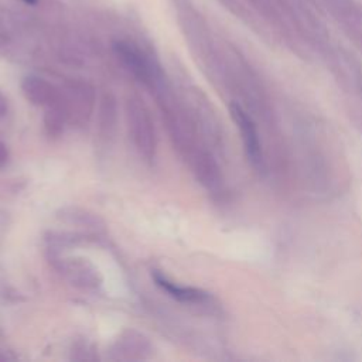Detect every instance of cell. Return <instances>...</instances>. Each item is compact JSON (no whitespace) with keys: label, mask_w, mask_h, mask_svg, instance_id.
Masks as SVG:
<instances>
[{"label":"cell","mask_w":362,"mask_h":362,"mask_svg":"<svg viewBox=\"0 0 362 362\" xmlns=\"http://www.w3.org/2000/svg\"><path fill=\"white\" fill-rule=\"evenodd\" d=\"M117 122H119L117 99L112 94H105L99 101L98 115H96V128H98V136L101 142L108 145L113 142L117 132Z\"/></svg>","instance_id":"ba28073f"},{"label":"cell","mask_w":362,"mask_h":362,"mask_svg":"<svg viewBox=\"0 0 362 362\" xmlns=\"http://www.w3.org/2000/svg\"><path fill=\"white\" fill-rule=\"evenodd\" d=\"M57 268L71 286L80 290L94 291L102 286L103 279L98 268L85 258H63Z\"/></svg>","instance_id":"277c9868"},{"label":"cell","mask_w":362,"mask_h":362,"mask_svg":"<svg viewBox=\"0 0 362 362\" xmlns=\"http://www.w3.org/2000/svg\"><path fill=\"white\" fill-rule=\"evenodd\" d=\"M153 280L163 291H166L174 300L180 301V303H191V305L194 303L196 305V303H204L205 300H208L207 291L197 289V287H191V286L177 284L175 282L170 280L167 276H164L160 272L153 273Z\"/></svg>","instance_id":"9c48e42d"},{"label":"cell","mask_w":362,"mask_h":362,"mask_svg":"<svg viewBox=\"0 0 362 362\" xmlns=\"http://www.w3.org/2000/svg\"><path fill=\"white\" fill-rule=\"evenodd\" d=\"M8 113H9V99L2 91H0V119L6 117Z\"/></svg>","instance_id":"4fadbf2b"},{"label":"cell","mask_w":362,"mask_h":362,"mask_svg":"<svg viewBox=\"0 0 362 362\" xmlns=\"http://www.w3.org/2000/svg\"><path fill=\"white\" fill-rule=\"evenodd\" d=\"M22 92L29 103L43 109H50L63 102L61 89L38 75H27L22 81Z\"/></svg>","instance_id":"8992f818"},{"label":"cell","mask_w":362,"mask_h":362,"mask_svg":"<svg viewBox=\"0 0 362 362\" xmlns=\"http://www.w3.org/2000/svg\"><path fill=\"white\" fill-rule=\"evenodd\" d=\"M229 112L240 132V136H242L245 150H247V154H248L251 163L254 166H259L262 163V150H261V142H259L256 128L252 122V119L238 103H231Z\"/></svg>","instance_id":"52a82bcc"},{"label":"cell","mask_w":362,"mask_h":362,"mask_svg":"<svg viewBox=\"0 0 362 362\" xmlns=\"http://www.w3.org/2000/svg\"><path fill=\"white\" fill-rule=\"evenodd\" d=\"M194 171L203 184L212 186L215 183V168L207 156L200 154L194 159Z\"/></svg>","instance_id":"8fae6325"},{"label":"cell","mask_w":362,"mask_h":362,"mask_svg":"<svg viewBox=\"0 0 362 362\" xmlns=\"http://www.w3.org/2000/svg\"><path fill=\"white\" fill-rule=\"evenodd\" d=\"M57 218L68 225H75V226H82V228H99L103 225V219L87 210V208H81V207H64L57 212Z\"/></svg>","instance_id":"30bf717a"},{"label":"cell","mask_w":362,"mask_h":362,"mask_svg":"<svg viewBox=\"0 0 362 362\" xmlns=\"http://www.w3.org/2000/svg\"><path fill=\"white\" fill-rule=\"evenodd\" d=\"M153 354V345L149 338L136 330H126L115 340L110 358L115 361H143Z\"/></svg>","instance_id":"5b68a950"},{"label":"cell","mask_w":362,"mask_h":362,"mask_svg":"<svg viewBox=\"0 0 362 362\" xmlns=\"http://www.w3.org/2000/svg\"><path fill=\"white\" fill-rule=\"evenodd\" d=\"M115 54L122 66L140 82L157 92L163 88V81L159 70L152 64L150 59L133 44L117 41L113 45Z\"/></svg>","instance_id":"3957f363"},{"label":"cell","mask_w":362,"mask_h":362,"mask_svg":"<svg viewBox=\"0 0 362 362\" xmlns=\"http://www.w3.org/2000/svg\"><path fill=\"white\" fill-rule=\"evenodd\" d=\"M125 116L129 138L138 154L152 161L157 153V135L153 119L143 99L139 96H129L125 102Z\"/></svg>","instance_id":"6da1fadb"},{"label":"cell","mask_w":362,"mask_h":362,"mask_svg":"<svg viewBox=\"0 0 362 362\" xmlns=\"http://www.w3.org/2000/svg\"><path fill=\"white\" fill-rule=\"evenodd\" d=\"M9 161H10V150L3 142H0V168L6 167Z\"/></svg>","instance_id":"7c38bea8"},{"label":"cell","mask_w":362,"mask_h":362,"mask_svg":"<svg viewBox=\"0 0 362 362\" xmlns=\"http://www.w3.org/2000/svg\"><path fill=\"white\" fill-rule=\"evenodd\" d=\"M23 2H26L27 5H36L38 0H23Z\"/></svg>","instance_id":"5bb4252c"},{"label":"cell","mask_w":362,"mask_h":362,"mask_svg":"<svg viewBox=\"0 0 362 362\" xmlns=\"http://www.w3.org/2000/svg\"><path fill=\"white\" fill-rule=\"evenodd\" d=\"M61 92L68 124L80 128L88 125L96 106L94 87L84 81H73Z\"/></svg>","instance_id":"7a4b0ae2"}]
</instances>
